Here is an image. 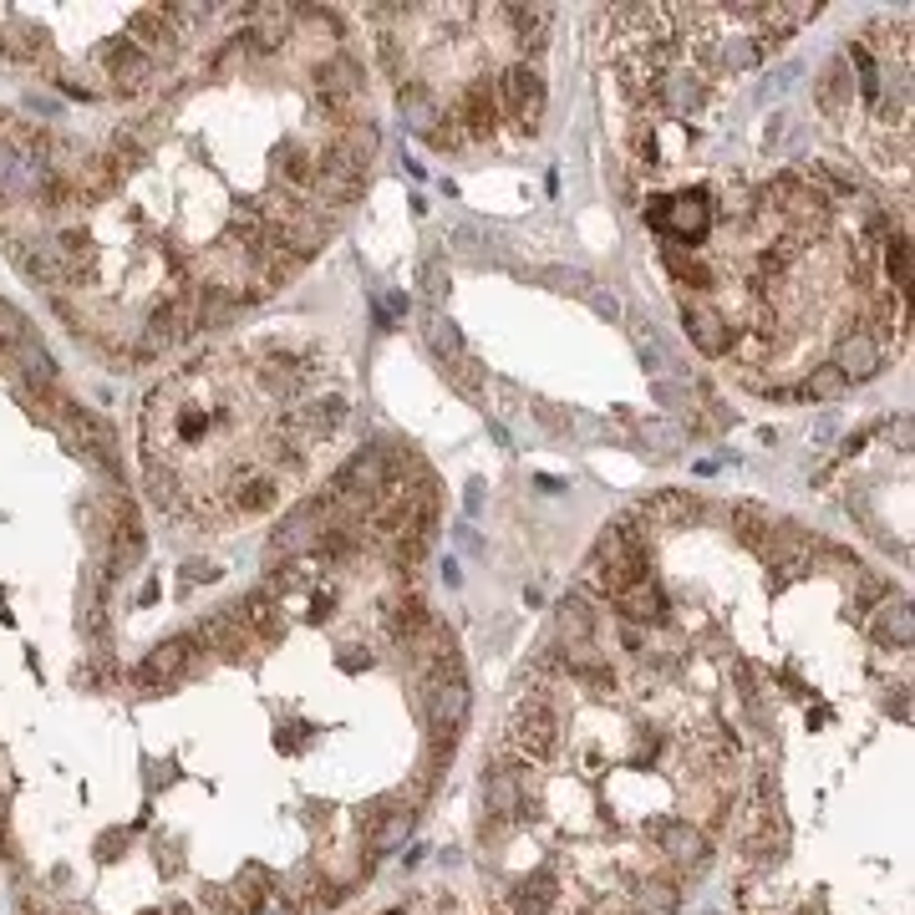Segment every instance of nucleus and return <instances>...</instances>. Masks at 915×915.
I'll list each match as a JSON object with an SVG mask.
<instances>
[{
  "mask_svg": "<svg viewBox=\"0 0 915 915\" xmlns=\"http://www.w3.org/2000/svg\"><path fill=\"white\" fill-rule=\"evenodd\" d=\"M494 92H499V112L509 118L519 138H534L539 122H545V76L534 61H509L499 76H494Z\"/></svg>",
  "mask_w": 915,
  "mask_h": 915,
  "instance_id": "nucleus-1",
  "label": "nucleus"
},
{
  "mask_svg": "<svg viewBox=\"0 0 915 915\" xmlns=\"http://www.w3.org/2000/svg\"><path fill=\"white\" fill-rule=\"evenodd\" d=\"M646 219H651V229H662L666 239L692 245V239L708 235V224H712V193L708 189L651 193V199H646Z\"/></svg>",
  "mask_w": 915,
  "mask_h": 915,
  "instance_id": "nucleus-2",
  "label": "nucleus"
},
{
  "mask_svg": "<svg viewBox=\"0 0 915 915\" xmlns=\"http://www.w3.org/2000/svg\"><path fill=\"white\" fill-rule=\"evenodd\" d=\"M443 112L458 122V128H463V138H468V143H494V138H499V128H503L494 76H473V82L458 92V97H448Z\"/></svg>",
  "mask_w": 915,
  "mask_h": 915,
  "instance_id": "nucleus-3",
  "label": "nucleus"
},
{
  "mask_svg": "<svg viewBox=\"0 0 915 915\" xmlns=\"http://www.w3.org/2000/svg\"><path fill=\"white\" fill-rule=\"evenodd\" d=\"M484 798H488V819H524L534 813V798H530V768L524 758L503 753L484 768Z\"/></svg>",
  "mask_w": 915,
  "mask_h": 915,
  "instance_id": "nucleus-4",
  "label": "nucleus"
},
{
  "mask_svg": "<svg viewBox=\"0 0 915 915\" xmlns=\"http://www.w3.org/2000/svg\"><path fill=\"white\" fill-rule=\"evenodd\" d=\"M199 656H204V646H199L193 635H174V641L153 646L148 656L133 666V687H143V692H168L178 677H193V672H199Z\"/></svg>",
  "mask_w": 915,
  "mask_h": 915,
  "instance_id": "nucleus-5",
  "label": "nucleus"
},
{
  "mask_svg": "<svg viewBox=\"0 0 915 915\" xmlns=\"http://www.w3.org/2000/svg\"><path fill=\"white\" fill-rule=\"evenodd\" d=\"M651 844H656V855L672 865V875H677V880L697 875L702 865H708V855H712V840L692 824V819H662V824H656V834H651Z\"/></svg>",
  "mask_w": 915,
  "mask_h": 915,
  "instance_id": "nucleus-6",
  "label": "nucleus"
},
{
  "mask_svg": "<svg viewBox=\"0 0 915 915\" xmlns=\"http://www.w3.org/2000/svg\"><path fill=\"white\" fill-rule=\"evenodd\" d=\"M250 620H245V610L239 606H219L209 610L204 620H199V631H193V641L209 651V656H219V662H245V651H250Z\"/></svg>",
  "mask_w": 915,
  "mask_h": 915,
  "instance_id": "nucleus-7",
  "label": "nucleus"
},
{
  "mask_svg": "<svg viewBox=\"0 0 915 915\" xmlns=\"http://www.w3.org/2000/svg\"><path fill=\"white\" fill-rule=\"evenodd\" d=\"M103 67H107V76H112V92L118 97H143V92L153 87V72H158V61H148L143 51H138L128 36H118V41H107L103 51Z\"/></svg>",
  "mask_w": 915,
  "mask_h": 915,
  "instance_id": "nucleus-8",
  "label": "nucleus"
},
{
  "mask_svg": "<svg viewBox=\"0 0 915 915\" xmlns=\"http://www.w3.org/2000/svg\"><path fill=\"white\" fill-rule=\"evenodd\" d=\"M681 325H687V336H692L697 352L712 356V361L727 356V346H733V321L702 296H687V306H681Z\"/></svg>",
  "mask_w": 915,
  "mask_h": 915,
  "instance_id": "nucleus-9",
  "label": "nucleus"
},
{
  "mask_svg": "<svg viewBox=\"0 0 915 915\" xmlns=\"http://www.w3.org/2000/svg\"><path fill=\"white\" fill-rule=\"evenodd\" d=\"M122 36H128V41H133L148 61H168L178 51V21L168 15V5H148V11H138Z\"/></svg>",
  "mask_w": 915,
  "mask_h": 915,
  "instance_id": "nucleus-10",
  "label": "nucleus"
},
{
  "mask_svg": "<svg viewBox=\"0 0 915 915\" xmlns=\"http://www.w3.org/2000/svg\"><path fill=\"white\" fill-rule=\"evenodd\" d=\"M626 901L631 915H677L681 905V880L666 875H626Z\"/></svg>",
  "mask_w": 915,
  "mask_h": 915,
  "instance_id": "nucleus-11",
  "label": "nucleus"
},
{
  "mask_svg": "<svg viewBox=\"0 0 915 915\" xmlns=\"http://www.w3.org/2000/svg\"><path fill=\"white\" fill-rule=\"evenodd\" d=\"M310 82H316V97H361L367 72H361V61L352 51H325V57H316Z\"/></svg>",
  "mask_w": 915,
  "mask_h": 915,
  "instance_id": "nucleus-12",
  "label": "nucleus"
},
{
  "mask_svg": "<svg viewBox=\"0 0 915 915\" xmlns=\"http://www.w3.org/2000/svg\"><path fill=\"white\" fill-rule=\"evenodd\" d=\"M834 367L849 377V387H855V382H870L875 371L886 367V346H880L875 336H865V331L855 325V331H844V336L834 341Z\"/></svg>",
  "mask_w": 915,
  "mask_h": 915,
  "instance_id": "nucleus-13",
  "label": "nucleus"
},
{
  "mask_svg": "<svg viewBox=\"0 0 915 915\" xmlns=\"http://www.w3.org/2000/svg\"><path fill=\"white\" fill-rule=\"evenodd\" d=\"M270 168H275V189L281 193H290V199H310V189H316V148H306V143H285V148H275Z\"/></svg>",
  "mask_w": 915,
  "mask_h": 915,
  "instance_id": "nucleus-14",
  "label": "nucleus"
},
{
  "mask_svg": "<svg viewBox=\"0 0 915 915\" xmlns=\"http://www.w3.org/2000/svg\"><path fill=\"white\" fill-rule=\"evenodd\" d=\"M911 631H915L911 601H905V595H886V601H880V610L870 616L875 646H886V651H911Z\"/></svg>",
  "mask_w": 915,
  "mask_h": 915,
  "instance_id": "nucleus-15",
  "label": "nucleus"
},
{
  "mask_svg": "<svg viewBox=\"0 0 915 915\" xmlns=\"http://www.w3.org/2000/svg\"><path fill=\"white\" fill-rule=\"evenodd\" d=\"M499 15H509V31H514L524 61H539L549 46V11L545 5H494Z\"/></svg>",
  "mask_w": 915,
  "mask_h": 915,
  "instance_id": "nucleus-16",
  "label": "nucleus"
},
{
  "mask_svg": "<svg viewBox=\"0 0 915 915\" xmlns=\"http://www.w3.org/2000/svg\"><path fill=\"white\" fill-rule=\"evenodd\" d=\"M662 265L681 290H712L717 285V270L708 260H697L692 245H681V239H662Z\"/></svg>",
  "mask_w": 915,
  "mask_h": 915,
  "instance_id": "nucleus-17",
  "label": "nucleus"
},
{
  "mask_svg": "<svg viewBox=\"0 0 915 915\" xmlns=\"http://www.w3.org/2000/svg\"><path fill=\"white\" fill-rule=\"evenodd\" d=\"M773 524H779V519L768 514L763 503H733V509H727V530H733V539H738L748 555H768Z\"/></svg>",
  "mask_w": 915,
  "mask_h": 915,
  "instance_id": "nucleus-18",
  "label": "nucleus"
},
{
  "mask_svg": "<svg viewBox=\"0 0 915 915\" xmlns=\"http://www.w3.org/2000/svg\"><path fill=\"white\" fill-rule=\"evenodd\" d=\"M616 616L626 620V626H662V620L672 616V606H666L662 585L641 580V585H631V591L616 595Z\"/></svg>",
  "mask_w": 915,
  "mask_h": 915,
  "instance_id": "nucleus-19",
  "label": "nucleus"
},
{
  "mask_svg": "<svg viewBox=\"0 0 915 915\" xmlns=\"http://www.w3.org/2000/svg\"><path fill=\"white\" fill-rule=\"evenodd\" d=\"M849 392V377H844L834 361H819L813 371H804L794 387H783V402H840Z\"/></svg>",
  "mask_w": 915,
  "mask_h": 915,
  "instance_id": "nucleus-20",
  "label": "nucleus"
},
{
  "mask_svg": "<svg viewBox=\"0 0 915 915\" xmlns=\"http://www.w3.org/2000/svg\"><path fill=\"white\" fill-rule=\"evenodd\" d=\"M813 103H819L824 118H844V107L855 103V76H849L844 57H834L824 72H819V82H813Z\"/></svg>",
  "mask_w": 915,
  "mask_h": 915,
  "instance_id": "nucleus-21",
  "label": "nucleus"
},
{
  "mask_svg": "<svg viewBox=\"0 0 915 915\" xmlns=\"http://www.w3.org/2000/svg\"><path fill=\"white\" fill-rule=\"evenodd\" d=\"M555 631H560L565 646L595 641V606H591V595H580V591L565 595L560 606H555Z\"/></svg>",
  "mask_w": 915,
  "mask_h": 915,
  "instance_id": "nucleus-22",
  "label": "nucleus"
},
{
  "mask_svg": "<svg viewBox=\"0 0 915 915\" xmlns=\"http://www.w3.org/2000/svg\"><path fill=\"white\" fill-rule=\"evenodd\" d=\"M148 499L158 503V509H168V514H189V494H183V484H178V473L168 468V463H158V458H148Z\"/></svg>",
  "mask_w": 915,
  "mask_h": 915,
  "instance_id": "nucleus-23",
  "label": "nucleus"
},
{
  "mask_svg": "<svg viewBox=\"0 0 915 915\" xmlns=\"http://www.w3.org/2000/svg\"><path fill=\"white\" fill-rule=\"evenodd\" d=\"M275 503H281V484L265 478V473H250V478L229 494V509H235V514H270Z\"/></svg>",
  "mask_w": 915,
  "mask_h": 915,
  "instance_id": "nucleus-24",
  "label": "nucleus"
},
{
  "mask_svg": "<svg viewBox=\"0 0 915 915\" xmlns=\"http://www.w3.org/2000/svg\"><path fill=\"white\" fill-rule=\"evenodd\" d=\"M377 143H382V133H377V122H352V128H341V133H331V148H341L352 163H361L367 168L371 158H377Z\"/></svg>",
  "mask_w": 915,
  "mask_h": 915,
  "instance_id": "nucleus-25",
  "label": "nucleus"
},
{
  "mask_svg": "<svg viewBox=\"0 0 915 915\" xmlns=\"http://www.w3.org/2000/svg\"><path fill=\"white\" fill-rule=\"evenodd\" d=\"M886 281L895 296L911 300V235H905V229H895V235L886 239Z\"/></svg>",
  "mask_w": 915,
  "mask_h": 915,
  "instance_id": "nucleus-26",
  "label": "nucleus"
},
{
  "mask_svg": "<svg viewBox=\"0 0 915 915\" xmlns=\"http://www.w3.org/2000/svg\"><path fill=\"white\" fill-rule=\"evenodd\" d=\"M245 36H250V46L260 51V57H275V51H281V46L290 41V36H296V21H285V15H270V21H254V26L245 31Z\"/></svg>",
  "mask_w": 915,
  "mask_h": 915,
  "instance_id": "nucleus-27",
  "label": "nucleus"
},
{
  "mask_svg": "<svg viewBox=\"0 0 915 915\" xmlns=\"http://www.w3.org/2000/svg\"><path fill=\"white\" fill-rule=\"evenodd\" d=\"M849 585H855V610H859V616H870V610L890 595V580L880 575V570H870V565H859L855 575H849Z\"/></svg>",
  "mask_w": 915,
  "mask_h": 915,
  "instance_id": "nucleus-28",
  "label": "nucleus"
},
{
  "mask_svg": "<svg viewBox=\"0 0 915 915\" xmlns=\"http://www.w3.org/2000/svg\"><path fill=\"white\" fill-rule=\"evenodd\" d=\"M270 890H275V875H265V870H245L235 880V886H229V895H235V911H260V901H265Z\"/></svg>",
  "mask_w": 915,
  "mask_h": 915,
  "instance_id": "nucleus-29",
  "label": "nucleus"
},
{
  "mask_svg": "<svg viewBox=\"0 0 915 915\" xmlns=\"http://www.w3.org/2000/svg\"><path fill=\"white\" fill-rule=\"evenodd\" d=\"M423 138H428V148H438V153H463V148H468V138H463V128H458V122L448 118V112H443L438 122H432V128H428Z\"/></svg>",
  "mask_w": 915,
  "mask_h": 915,
  "instance_id": "nucleus-30",
  "label": "nucleus"
},
{
  "mask_svg": "<svg viewBox=\"0 0 915 915\" xmlns=\"http://www.w3.org/2000/svg\"><path fill=\"white\" fill-rule=\"evenodd\" d=\"M254 915H300V905L290 901V895H285L281 886H275V890L265 895V901H260V911H254Z\"/></svg>",
  "mask_w": 915,
  "mask_h": 915,
  "instance_id": "nucleus-31",
  "label": "nucleus"
},
{
  "mask_svg": "<svg viewBox=\"0 0 915 915\" xmlns=\"http://www.w3.org/2000/svg\"><path fill=\"white\" fill-rule=\"evenodd\" d=\"M783 11L794 15V26H804V21H813V15H819V0H783Z\"/></svg>",
  "mask_w": 915,
  "mask_h": 915,
  "instance_id": "nucleus-32",
  "label": "nucleus"
},
{
  "mask_svg": "<svg viewBox=\"0 0 915 915\" xmlns=\"http://www.w3.org/2000/svg\"><path fill=\"white\" fill-rule=\"evenodd\" d=\"M219 570L214 565H183V580H214Z\"/></svg>",
  "mask_w": 915,
  "mask_h": 915,
  "instance_id": "nucleus-33",
  "label": "nucleus"
},
{
  "mask_svg": "<svg viewBox=\"0 0 915 915\" xmlns=\"http://www.w3.org/2000/svg\"><path fill=\"white\" fill-rule=\"evenodd\" d=\"M890 712H895V717H911V692H905V687H901V697H890Z\"/></svg>",
  "mask_w": 915,
  "mask_h": 915,
  "instance_id": "nucleus-34",
  "label": "nucleus"
},
{
  "mask_svg": "<svg viewBox=\"0 0 915 915\" xmlns=\"http://www.w3.org/2000/svg\"><path fill=\"white\" fill-rule=\"evenodd\" d=\"M11 122H15L11 112H0V143H5V133H11Z\"/></svg>",
  "mask_w": 915,
  "mask_h": 915,
  "instance_id": "nucleus-35",
  "label": "nucleus"
},
{
  "mask_svg": "<svg viewBox=\"0 0 915 915\" xmlns=\"http://www.w3.org/2000/svg\"><path fill=\"white\" fill-rule=\"evenodd\" d=\"M168 915H193V911H189V905H174V911H168Z\"/></svg>",
  "mask_w": 915,
  "mask_h": 915,
  "instance_id": "nucleus-36",
  "label": "nucleus"
},
{
  "mask_svg": "<svg viewBox=\"0 0 915 915\" xmlns=\"http://www.w3.org/2000/svg\"><path fill=\"white\" fill-rule=\"evenodd\" d=\"M387 915H402V911H387Z\"/></svg>",
  "mask_w": 915,
  "mask_h": 915,
  "instance_id": "nucleus-37",
  "label": "nucleus"
},
{
  "mask_svg": "<svg viewBox=\"0 0 915 915\" xmlns=\"http://www.w3.org/2000/svg\"><path fill=\"white\" fill-rule=\"evenodd\" d=\"M143 915H158V911H143Z\"/></svg>",
  "mask_w": 915,
  "mask_h": 915,
  "instance_id": "nucleus-38",
  "label": "nucleus"
}]
</instances>
